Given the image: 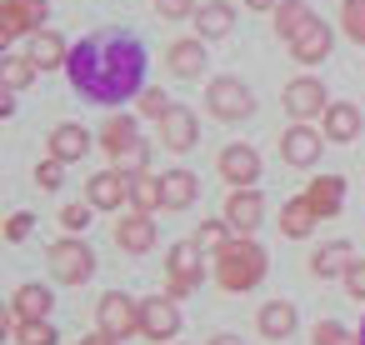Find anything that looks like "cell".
<instances>
[{"mask_svg":"<svg viewBox=\"0 0 365 345\" xmlns=\"http://www.w3.org/2000/svg\"><path fill=\"white\" fill-rule=\"evenodd\" d=\"M51 305H56V295L46 285H21L11 300V315L16 320H51Z\"/></svg>","mask_w":365,"mask_h":345,"instance_id":"cell-21","label":"cell"},{"mask_svg":"<svg viewBox=\"0 0 365 345\" xmlns=\"http://www.w3.org/2000/svg\"><path fill=\"white\" fill-rule=\"evenodd\" d=\"M66 76L91 105H125L130 96L145 91V46L125 31L86 36L71 51Z\"/></svg>","mask_w":365,"mask_h":345,"instance_id":"cell-1","label":"cell"},{"mask_svg":"<svg viewBox=\"0 0 365 345\" xmlns=\"http://www.w3.org/2000/svg\"><path fill=\"white\" fill-rule=\"evenodd\" d=\"M305 200H310V210H315L320 220H330V215H340V205H345V180H340V175H320V180H310Z\"/></svg>","mask_w":365,"mask_h":345,"instance_id":"cell-19","label":"cell"},{"mask_svg":"<svg viewBox=\"0 0 365 345\" xmlns=\"http://www.w3.org/2000/svg\"><path fill=\"white\" fill-rule=\"evenodd\" d=\"M215 280L240 295V290H255L265 280V250L250 240V235H235L225 250H215Z\"/></svg>","mask_w":365,"mask_h":345,"instance_id":"cell-2","label":"cell"},{"mask_svg":"<svg viewBox=\"0 0 365 345\" xmlns=\"http://www.w3.org/2000/svg\"><path fill=\"white\" fill-rule=\"evenodd\" d=\"M36 76H41V66L31 56H6V61H0V86H6V91H26Z\"/></svg>","mask_w":365,"mask_h":345,"instance_id":"cell-31","label":"cell"},{"mask_svg":"<svg viewBox=\"0 0 365 345\" xmlns=\"http://www.w3.org/2000/svg\"><path fill=\"white\" fill-rule=\"evenodd\" d=\"M315 220H320V215L310 210V200H305V195H300V200H285V205H280V230H285L290 240H305V235L315 230Z\"/></svg>","mask_w":365,"mask_h":345,"instance_id":"cell-29","label":"cell"},{"mask_svg":"<svg viewBox=\"0 0 365 345\" xmlns=\"http://www.w3.org/2000/svg\"><path fill=\"white\" fill-rule=\"evenodd\" d=\"M51 155L66 160V165H71V160H86V155H91V130L76 125V120L56 125V130H51Z\"/></svg>","mask_w":365,"mask_h":345,"instance_id":"cell-18","label":"cell"},{"mask_svg":"<svg viewBox=\"0 0 365 345\" xmlns=\"http://www.w3.org/2000/svg\"><path fill=\"white\" fill-rule=\"evenodd\" d=\"M285 110H290L295 120H315V115H325V110H330V96H325V86H320V81L300 76V81H290V86H285Z\"/></svg>","mask_w":365,"mask_h":345,"instance_id":"cell-9","label":"cell"},{"mask_svg":"<svg viewBox=\"0 0 365 345\" xmlns=\"http://www.w3.org/2000/svg\"><path fill=\"white\" fill-rule=\"evenodd\" d=\"M220 175L240 190V185H255L260 180V155L250 150V145H225L220 150Z\"/></svg>","mask_w":365,"mask_h":345,"instance_id":"cell-16","label":"cell"},{"mask_svg":"<svg viewBox=\"0 0 365 345\" xmlns=\"http://www.w3.org/2000/svg\"><path fill=\"white\" fill-rule=\"evenodd\" d=\"M195 240H200V250H225L235 240V230H230V220H205L195 230Z\"/></svg>","mask_w":365,"mask_h":345,"instance_id":"cell-34","label":"cell"},{"mask_svg":"<svg viewBox=\"0 0 365 345\" xmlns=\"http://www.w3.org/2000/svg\"><path fill=\"white\" fill-rule=\"evenodd\" d=\"M11 335L21 345H56V325L51 320H16L11 315Z\"/></svg>","mask_w":365,"mask_h":345,"instance_id":"cell-32","label":"cell"},{"mask_svg":"<svg viewBox=\"0 0 365 345\" xmlns=\"http://www.w3.org/2000/svg\"><path fill=\"white\" fill-rule=\"evenodd\" d=\"M61 175H66V160H56V155L36 165V185L41 190H61Z\"/></svg>","mask_w":365,"mask_h":345,"instance_id":"cell-38","label":"cell"},{"mask_svg":"<svg viewBox=\"0 0 365 345\" xmlns=\"http://www.w3.org/2000/svg\"><path fill=\"white\" fill-rule=\"evenodd\" d=\"M310 21H315V11L305 6V0H280V6H275V36L280 41H295Z\"/></svg>","mask_w":365,"mask_h":345,"instance_id":"cell-28","label":"cell"},{"mask_svg":"<svg viewBox=\"0 0 365 345\" xmlns=\"http://www.w3.org/2000/svg\"><path fill=\"white\" fill-rule=\"evenodd\" d=\"M310 340H315V345H360V335H350V330L335 325V320H320V325L310 330Z\"/></svg>","mask_w":365,"mask_h":345,"instance_id":"cell-35","label":"cell"},{"mask_svg":"<svg viewBox=\"0 0 365 345\" xmlns=\"http://www.w3.org/2000/svg\"><path fill=\"white\" fill-rule=\"evenodd\" d=\"M230 26H235V11L225 6V0H205V6L195 11V31H200V41H220V36H230Z\"/></svg>","mask_w":365,"mask_h":345,"instance_id":"cell-22","label":"cell"},{"mask_svg":"<svg viewBox=\"0 0 365 345\" xmlns=\"http://www.w3.org/2000/svg\"><path fill=\"white\" fill-rule=\"evenodd\" d=\"M340 26L355 46H365V0H340Z\"/></svg>","mask_w":365,"mask_h":345,"instance_id":"cell-33","label":"cell"},{"mask_svg":"<svg viewBox=\"0 0 365 345\" xmlns=\"http://www.w3.org/2000/svg\"><path fill=\"white\" fill-rule=\"evenodd\" d=\"M155 11H160L165 21H185V16H195L200 6H195V0H155Z\"/></svg>","mask_w":365,"mask_h":345,"instance_id":"cell-40","label":"cell"},{"mask_svg":"<svg viewBox=\"0 0 365 345\" xmlns=\"http://www.w3.org/2000/svg\"><path fill=\"white\" fill-rule=\"evenodd\" d=\"M205 105H210V115H215V120H245V115L255 110V96H250V86H245V81L220 76V81H210Z\"/></svg>","mask_w":365,"mask_h":345,"instance_id":"cell-5","label":"cell"},{"mask_svg":"<svg viewBox=\"0 0 365 345\" xmlns=\"http://www.w3.org/2000/svg\"><path fill=\"white\" fill-rule=\"evenodd\" d=\"M51 275L61 280V285H86L91 275H96V250L86 245V240H56L51 245Z\"/></svg>","mask_w":365,"mask_h":345,"instance_id":"cell-3","label":"cell"},{"mask_svg":"<svg viewBox=\"0 0 365 345\" xmlns=\"http://www.w3.org/2000/svg\"><path fill=\"white\" fill-rule=\"evenodd\" d=\"M320 130H325V140L350 145V140L360 135V105H350V101H330V110L320 115Z\"/></svg>","mask_w":365,"mask_h":345,"instance_id":"cell-15","label":"cell"},{"mask_svg":"<svg viewBox=\"0 0 365 345\" xmlns=\"http://www.w3.org/2000/svg\"><path fill=\"white\" fill-rule=\"evenodd\" d=\"M115 245L120 250H130V255H145L150 245H155V225H150V215H120V225H115Z\"/></svg>","mask_w":365,"mask_h":345,"instance_id":"cell-20","label":"cell"},{"mask_svg":"<svg viewBox=\"0 0 365 345\" xmlns=\"http://www.w3.org/2000/svg\"><path fill=\"white\" fill-rule=\"evenodd\" d=\"M360 345H365V320H360Z\"/></svg>","mask_w":365,"mask_h":345,"instance_id":"cell-47","label":"cell"},{"mask_svg":"<svg viewBox=\"0 0 365 345\" xmlns=\"http://www.w3.org/2000/svg\"><path fill=\"white\" fill-rule=\"evenodd\" d=\"M200 255H205V250H200L195 235L180 240V245H170V260H165V265H170V280H165V295H170V300H180V295H190V290L200 285Z\"/></svg>","mask_w":365,"mask_h":345,"instance_id":"cell-7","label":"cell"},{"mask_svg":"<svg viewBox=\"0 0 365 345\" xmlns=\"http://www.w3.org/2000/svg\"><path fill=\"white\" fill-rule=\"evenodd\" d=\"M46 16H51V0H6L0 6V41H21V36L46 31Z\"/></svg>","mask_w":365,"mask_h":345,"instance_id":"cell-6","label":"cell"},{"mask_svg":"<svg viewBox=\"0 0 365 345\" xmlns=\"http://www.w3.org/2000/svg\"><path fill=\"white\" fill-rule=\"evenodd\" d=\"M96 320L110 340H130V335H140V300H130L125 290H110V295H101Z\"/></svg>","mask_w":365,"mask_h":345,"instance_id":"cell-4","label":"cell"},{"mask_svg":"<svg viewBox=\"0 0 365 345\" xmlns=\"http://www.w3.org/2000/svg\"><path fill=\"white\" fill-rule=\"evenodd\" d=\"M130 200V175H120V170H101V175H91V185H86V205H96V210H120Z\"/></svg>","mask_w":365,"mask_h":345,"instance_id":"cell-12","label":"cell"},{"mask_svg":"<svg viewBox=\"0 0 365 345\" xmlns=\"http://www.w3.org/2000/svg\"><path fill=\"white\" fill-rule=\"evenodd\" d=\"M195 140H200V120H195L185 105H170V115L160 120V145L175 150V155H185Z\"/></svg>","mask_w":365,"mask_h":345,"instance_id":"cell-13","label":"cell"},{"mask_svg":"<svg viewBox=\"0 0 365 345\" xmlns=\"http://www.w3.org/2000/svg\"><path fill=\"white\" fill-rule=\"evenodd\" d=\"M140 115L145 120H165L170 115V96L165 91H140Z\"/></svg>","mask_w":365,"mask_h":345,"instance_id":"cell-37","label":"cell"},{"mask_svg":"<svg viewBox=\"0 0 365 345\" xmlns=\"http://www.w3.org/2000/svg\"><path fill=\"white\" fill-rule=\"evenodd\" d=\"M345 290H350L355 300H365V260H355V265L345 270Z\"/></svg>","mask_w":365,"mask_h":345,"instance_id":"cell-42","label":"cell"},{"mask_svg":"<svg viewBox=\"0 0 365 345\" xmlns=\"http://www.w3.org/2000/svg\"><path fill=\"white\" fill-rule=\"evenodd\" d=\"M355 265V250H350V240H330V245H320L315 255H310V270L325 280V275H345Z\"/></svg>","mask_w":365,"mask_h":345,"instance_id":"cell-23","label":"cell"},{"mask_svg":"<svg viewBox=\"0 0 365 345\" xmlns=\"http://www.w3.org/2000/svg\"><path fill=\"white\" fill-rule=\"evenodd\" d=\"M330 46H335V36H330V26L325 21H310L295 41H290V56L300 61V66H320L325 56H330Z\"/></svg>","mask_w":365,"mask_h":345,"instance_id":"cell-14","label":"cell"},{"mask_svg":"<svg viewBox=\"0 0 365 345\" xmlns=\"http://www.w3.org/2000/svg\"><path fill=\"white\" fill-rule=\"evenodd\" d=\"M320 135H325V130H310L305 120H295V125L280 135V155H285V165L310 170V165L320 160Z\"/></svg>","mask_w":365,"mask_h":345,"instance_id":"cell-10","label":"cell"},{"mask_svg":"<svg viewBox=\"0 0 365 345\" xmlns=\"http://www.w3.org/2000/svg\"><path fill=\"white\" fill-rule=\"evenodd\" d=\"M140 335L155 340V345L180 335V310H175L170 295H150V300H140Z\"/></svg>","mask_w":365,"mask_h":345,"instance_id":"cell-8","label":"cell"},{"mask_svg":"<svg viewBox=\"0 0 365 345\" xmlns=\"http://www.w3.org/2000/svg\"><path fill=\"white\" fill-rule=\"evenodd\" d=\"M145 165H150V145H145V140H135V145L115 160V170H120V175H145Z\"/></svg>","mask_w":365,"mask_h":345,"instance_id":"cell-36","label":"cell"},{"mask_svg":"<svg viewBox=\"0 0 365 345\" xmlns=\"http://www.w3.org/2000/svg\"><path fill=\"white\" fill-rule=\"evenodd\" d=\"M81 345H120V340H110L106 330H96V335H81Z\"/></svg>","mask_w":365,"mask_h":345,"instance_id":"cell-43","label":"cell"},{"mask_svg":"<svg viewBox=\"0 0 365 345\" xmlns=\"http://www.w3.org/2000/svg\"><path fill=\"white\" fill-rule=\"evenodd\" d=\"M135 140H140V135H135V115H110V120H106V130H101V145H106V155H110V160H120Z\"/></svg>","mask_w":365,"mask_h":345,"instance_id":"cell-25","label":"cell"},{"mask_svg":"<svg viewBox=\"0 0 365 345\" xmlns=\"http://www.w3.org/2000/svg\"><path fill=\"white\" fill-rule=\"evenodd\" d=\"M31 61H36L41 71H61V66L71 61V51H66V41H61L56 31H36V36H31Z\"/></svg>","mask_w":365,"mask_h":345,"instance_id":"cell-24","label":"cell"},{"mask_svg":"<svg viewBox=\"0 0 365 345\" xmlns=\"http://www.w3.org/2000/svg\"><path fill=\"white\" fill-rule=\"evenodd\" d=\"M91 210H96V205H66V210H61V225H66L71 235H81V230L91 225Z\"/></svg>","mask_w":365,"mask_h":345,"instance_id":"cell-39","label":"cell"},{"mask_svg":"<svg viewBox=\"0 0 365 345\" xmlns=\"http://www.w3.org/2000/svg\"><path fill=\"white\" fill-rule=\"evenodd\" d=\"M260 335H265V340H285V335H295V305H290V300H270V305H260Z\"/></svg>","mask_w":365,"mask_h":345,"instance_id":"cell-27","label":"cell"},{"mask_svg":"<svg viewBox=\"0 0 365 345\" xmlns=\"http://www.w3.org/2000/svg\"><path fill=\"white\" fill-rule=\"evenodd\" d=\"M0 115H6V120L16 115V91H6V96H0Z\"/></svg>","mask_w":365,"mask_h":345,"instance_id":"cell-44","label":"cell"},{"mask_svg":"<svg viewBox=\"0 0 365 345\" xmlns=\"http://www.w3.org/2000/svg\"><path fill=\"white\" fill-rule=\"evenodd\" d=\"M31 225H36V215H26V210H16V215L6 220V240H26V235H31Z\"/></svg>","mask_w":365,"mask_h":345,"instance_id":"cell-41","label":"cell"},{"mask_svg":"<svg viewBox=\"0 0 365 345\" xmlns=\"http://www.w3.org/2000/svg\"><path fill=\"white\" fill-rule=\"evenodd\" d=\"M130 205L140 210V215H150V210H160L165 205V195H160V175H130Z\"/></svg>","mask_w":365,"mask_h":345,"instance_id":"cell-30","label":"cell"},{"mask_svg":"<svg viewBox=\"0 0 365 345\" xmlns=\"http://www.w3.org/2000/svg\"><path fill=\"white\" fill-rule=\"evenodd\" d=\"M195 190H200V180H195L190 170H165V175H160V195H165V210H185V205L195 200Z\"/></svg>","mask_w":365,"mask_h":345,"instance_id":"cell-26","label":"cell"},{"mask_svg":"<svg viewBox=\"0 0 365 345\" xmlns=\"http://www.w3.org/2000/svg\"><path fill=\"white\" fill-rule=\"evenodd\" d=\"M165 66H170L180 81H200V71L210 66V61H205V41H200V36H195V41H175V46L165 51Z\"/></svg>","mask_w":365,"mask_h":345,"instance_id":"cell-17","label":"cell"},{"mask_svg":"<svg viewBox=\"0 0 365 345\" xmlns=\"http://www.w3.org/2000/svg\"><path fill=\"white\" fill-rule=\"evenodd\" d=\"M245 6H250V11H275L280 0H245Z\"/></svg>","mask_w":365,"mask_h":345,"instance_id":"cell-45","label":"cell"},{"mask_svg":"<svg viewBox=\"0 0 365 345\" xmlns=\"http://www.w3.org/2000/svg\"><path fill=\"white\" fill-rule=\"evenodd\" d=\"M225 220H230L235 235H250V230L265 220V200H260V190H255V185L230 190V195H225Z\"/></svg>","mask_w":365,"mask_h":345,"instance_id":"cell-11","label":"cell"},{"mask_svg":"<svg viewBox=\"0 0 365 345\" xmlns=\"http://www.w3.org/2000/svg\"><path fill=\"white\" fill-rule=\"evenodd\" d=\"M210 345H245L240 335H210Z\"/></svg>","mask_w":365,"mask_h":345,"instance_id":"cell-46","label":"cell"}]
</instances>
